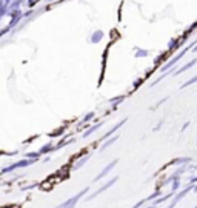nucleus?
I'll list each match as a JSON object with an SVG mask.
<instances>
[{
  "label": "nucleus",
  "mask_w": 197,
  "mask_h": 208,
  "mask_svg": "<svg viewBox=\"0 0 197 208\" xmlns=\"http://www.w3.org/2000/svg\"><path fill=\"white\" fill-rule=\"evenodd\" d=\"M86 160H88V156H86V157H83V159H82L80 162H77V164L74 165V170H77V168H80V167H82V165H83V164H85Z\"/></svg>",
  "instance_id": "nucleus-7"
},
{
  "label": "nucleus",
  "mask_w": 197,
  "mask_h": 208,
  "mask_svg": "<svg viewBox=\"0 0 197 208\" xmlns=\"http://www.w3.org/2000/svg\"><path fill=\"white\" fill-rule=\"evenodd\" d=\"M88 187H86V188H83L82 190V191H80V193H77V194H75V196H72V197H70V199H68V200H65V202H63V204H60V205H59V207H55V208H66V207H75V204H77V202H79V200H80V199H82V196H83V194H86V193H88Z\"/></svg>",
  "instance_id": "nucleus-1"
},
{
  "label": "nucleus",
  "mask_w": 197,
  "mask_h": 208,
  "mask_svg": "<svg viewBox=\"0 0 197 208\" xmlns=\"http://www.w3.org/2000/svg\"><path fill=\"white\" fill-rule=\"evenodd\" d=\"M117 162H119V160H117V159H114V160H112L111 164H108L106 167L103 168V171H102V173H99V174H97V176L94 177V182H97V180H100V179H103V177L106 176L108 173H109V171H111V170H112V168H114V167H116V164H117Z\"/></svg>",
  "instance_id": "nucleus-4"
},
{
  "label": "nucleus",
  "mask_w": 197,
  "mask_h": 208,
  "mask_svg": "<svg viewBox=\"0 0 197 208\" xmlns=\"http://www.w3.org/2000/svg\"><path fill=\"white\" fill-rule=\"evenodd\" d=\"M173 194H174V191H171L169 194H166V196H163V197H156V199H154V200H156L154 204H162V202H165V200H168V199H169V197H171Z\"/></svg>",
  "instance_id": "nucleus-6"
},
{
  "label": "nucleus",
  "mask_w": 197,
  "mask_h": 208,
  "mask_svg": "<svg viewBox=\"0 0 197 208\" xmlns=\"http://www.w3.org/2000/svg\"><path fill=\"white\" fill-rule=\"evenodd\" d=\"M146 208H154V207H146Z\"/></svg>",
  "instance_id": "nucleus-8"
},
{
  "label": "nucleus",
  "mask_w": 197,
  "mask_h": 208,
  "mask_svg": "<svg viewBox=\"0 0 197 208\" xmlns=\"http://www.w3.org/2000/svg\"><path fill=\"white\" fill-rule=\"evenodd\" d=\"M193 187H194V184H189V185H188L185 190H182L180 193H177V194H176V197H174V199L171 200V204L168 205V208H174V207H176V204H177L179 200H182V199H183V197H185V196H186V194L193 190Z\"/></svg>",
  "instance_id": "nucleus-3"
},
{
  "label": "nucleus",
  "mask_w": 197,
  "mask_h": 208,
  "mask_svg": "<svg viewBox=\"0 0 197 208\" xmlns=\"http://www.w3.org/2000/svg\"><path fill=\"white\" fill-rule=\"evenodd\" d=\"M29 164H31V160H23V162H18V164H16V165H11V167L5 168L2 173H9L11 170H16V168H18V167H26V165H29Z\"/></svg>",
  "instance_id": "nucleus-5"
},
{
  "label": "nucleus",
  "mask_w": 197,
  "mask_h": 208,
  "mask_svg": "<svg viewBox=\"0 0 197 208\" xmlns=\"http://www.w3.org/2000/svg\"><path fill=\"white\" fill-rule=\"evenodd\" d=\"M117 180H119V176H114V177H112L111 180H108L105 185H102V187L97 190V191H94V193H92L91 196H88V197H86V200H88V202H90V200H92L94 197H97V196H99V194H102L103 191H106L108 188H111V187H112V185H114V184H116Z\"/></svg>",
  "instance_id": "nucleus-2"
}]
</instances>
